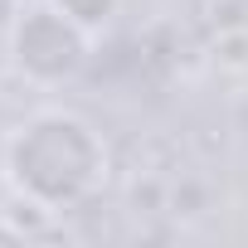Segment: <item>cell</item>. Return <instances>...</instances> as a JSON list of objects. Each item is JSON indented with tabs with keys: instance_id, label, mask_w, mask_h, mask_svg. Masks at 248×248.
<instances>
[{
	"instance_id": "obj_4",
	"label": "cell",
	"mask_w": 248,
	"mask_h": 248,
	"mask_svg": "<svg viewBox=\"0 0 248 248\" xmlns=\"http://www.w3.org/2000/svg\"><path fill=\"white\" fill-rule=\"evenodd\" d=\"M25 238H30V229L15 214H0V243H25Z\"/></svg>"
},
{
	"instance_id": "obj_3",
	"label": "cell",
	"mask_w": 248,
	"mask_h": 248,
	"mask_svg": "<svg viewBox=\"0 0 248 248\" xmlns=\"http://www.w3.org/2000/svg\"><path fill=\"white\" fill-rule=\"evenodd\" d=\"M54 5H59L68 20H78L88 34H102V30L112 25V15H117L122 0H54Z\"/></svg>"
},
{
	"instance_id": "obj_1",
	"label": "cell",
	"mask_w": 248,
	"mask_h": 248,
	"mask_svg": "<svg viewBox=\"0 0 248 248\" xmlns=\"http://www.w3.org/2000/svg\"><path fill=\"white\" fill-rule=\"evenodd\" d=\"M107 141L73 107H34L0 141V175L15 200L63 214L93 200L107 180Z\"/></svg>"
},
{
	"instance_id": "obj_5",
	"label": "cell",
	"mask_w": 248,
	"mask_h": 248,
	"mask_svg": "<svg viewBox=\"0 0 248 248\" xmlns=\"http://www.w3.org/2000/svg\"><path fill=\"white\" fill-rule=\"evenodd\" d=\"M5 5H15V10H25V5H39V0H5Z\"/></svg>"
},
{
	"instance_id": "obj_2",
	"label": "cell",
	"mask_w": 248,
	"mask_h": 248,
	"mask_svg": "<svg viewBox=\"0 0 248 248\" xmlns=\"http://www.w3.org/2000/svg\"><path fill=\"white\" fill-rule=\"evenodd\" d=\"M93 39L97 34H88L78 20H68L54 0H39V5L15 10V20L5 30V54H10V68L25 83L63 88L88 68Z\"/></svg>"
}]
</instances>
